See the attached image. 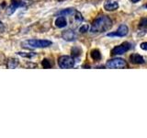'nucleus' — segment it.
Wrapping results in <instances>:
<instances>
[{
	"label": "nucleus",
	"instance_id": "nucleus-7",
	"mask_svg": "<svg viewBox=\"0 0 147 138\" xmlns=\"http://www.w3.org/2000/svg\"><path fill=\"white\" fill-rule=\"evenodd\" d=\"M119 8V4L115 0H107L104 3V9L107 11H114Z\"/></svg>",
	"mask_w": 147,
	"mask_h": 138
},
{
	"label": "nucleus",
	"instance_id": "nucleus-12",
	"mask_svg": "<svg viewBox=\"0 0 147 138\" xmlns=\"http://www.w3.org/2000/svg\"><path fill=\"white\" fill-rule=\"evenodd\" d=\"M76 11V9H74V8H65V9H63V10L59 11L58 12V15H60V16H64V17L71 16V15H75Z\"/></svg>",
	"mask_w": 147,
	"mask_h": 138
},
{
	"label": "nucleus",
	"instance_id": "nucleus-4",
	"mask_svg": "<svg viewBox=\"0 0 147 138\" xmlns=\"http://www.w3.org/2000/svg\"><path fill=\"white\" fill-rule=\"evenodd\" d=\"M106 66L108 68H126L128 66V64L125 60L122 58H114L109 60L106 64Z\"/></svg>",
	"mask_w": 147,
	"mask_h": 138
},
{
	"label": "nucleus",
	"instance_id": "nucleus-11",
	"mask_svg": "<svg viewBox=\"0 0 147 138\" xmlns=\"http://www.w3.org/2000/svg\"><path fill=\"white\" fill-rule=\"evenodd\" d=\"M20 6H22V4L20 3V2H18V1H14V2H12L10 6H9V7L7 8V13L8 14V15H11V14H12L14 11H15L18 7H20Z\"/></svg>",
	"mask_w": 147,
	"mask_h": 138
},
{
	"label": "nucleus",
	"instance_id": "nucleus-20",
	"mask_svg": "<svg viewBox=\"0 0 147 138\" xmlns=\"http://www.w3.org/2000/svg\"><path fill=\"white\" fill-rule=\"evenodd\" d=\"M140 47H141V49H142V50L147 51V41H145V43H142L140 44Z\"/></svg>",
	"mask_w": 147,
	"mask_h": 138
},
{
	"label": "nucleus",
	"instance_id": "nucleus-14",
	"mask_svg": "<svg viewBox=\"0 0 147 138\" xmlns=\"http://www.w3.org/2000/svg\"><path fill=\"white\" fill-rule=\"evenodd\" d=\"M18 60L17 59H10V61L7 62V67L9 68H15L18 66Z\"/></svg>",
	"mask_w": 147,
	"mask_h": 138
},
{
	"label": "nucleus",
	"instance_id": "nucleus-2",
	"mask_svg": "<svg viewBox=\"0 0 147 138\" xmlns=\"http://www.w3.org/2000/svg\"><path fill=\"white\" fill-rule=\"evenodd\" d=\"M53 44V43L49 40H37L31 39L27 40L22 43V46L25 48H46Z\"/></svg>",
	"mask_w": 147,
	"mask_h": 138
},
{
	"label": "nucleus",
	"instance_id": "nucleus-13",
	"mask_svg": "<svg viewBox=\"0 0 147 138\" xmlns=\"http://www.w3.org/2000/svg\"><path fill=\"white\" fill-rule=\"evenodd\" d=\"M90 56L92 59L95 60V61H98V60H100L101 59V53L99 52V50H98V49L93 50L90 53Z\"/></svg>",
	"mask_w": 147,
	"mask_h": 138
},
{
	"label": "nucleus",
	"instance_id": "nucleus-16",
	"mask_svg": "<svg viewBox=\"0 0 147 138\" xmlns=\"http://www.w3.org/2000/svg\"><path fill=\"white\" fill-rule=\"evenodd\" d=\"M41 64H42V66L44 68H51L52 67V64H51V63L48 59H43L42 62H41Z\"/></svg>",
	"mask_w": 147,
	"mask_h": 138
},
{
	"label": "nucleus",
	"instance_id": "nucleus-19",
	"mask_svg": "<svg viewBox=\"0 0 147 138\" xmlns=\"http://www.w3.org/2000/svg\"><path fill=\"white\" fill-rule=\"evenodd\" d=\"M18 54L21 55V56H23V57H28V58H30L32 56H35L34 53H32L31 54L30 53V54H27V53H18Z\"/></svg>",
	"mask_w": 147,
	"mask_h": 138
},
{
	"label": "nucleus",
	"instance_id": "nucleus-23",
	"mask_svg": "<svg viewBox=\"0 0 147 138\" xmlns=\"http://www.w3.org/2000/svg\"><path fill=\"white\" fill-rule=\"evenodd\" d=\"M144 7H145V8H147V4L145 5V6H144Z\"/></svg>",
	"mask_w": 147,
	"mask_h": 138
},
{
	"label": "nucleus",
	"instance_id": "nucleus-10",
	"mask_svg": "<svg viewBox=\"0 0 147 138\" xmlns=\"http://www.w3.org/2000/svg\"><path fill=\"white\" fill-rule=\"evenodd\" d=\"M55 26L59 29H62V28H64L67 26V20H66V18L64 16H60L58 17L56 20H55V22H54Z\"/></svg>",
	"mask_w": 147,
	"mask_h": 138
},
{
	"label": "nucleus",
	"instance_id": "nucleus-5",
	"mask_svg": "<svg viewBox=\"0 0 147 138\" xmlns=\"http://www.w3.org/2000/svg\"><path fill=\"white\" fill-rule=\"evenodd\" d=\"M131 48V45L128 41H124L121 45L115 46V47L111 50V54L112 55H121L128 52L129 50Z\"/></svg>",
	"mask_w": 147,
	"mask_h": 138
},
{
	"label": "nucleus",
	"instance_id": "nucleus-1",
	"mask_svg": "<svg viewBox=\"0 0 147 138\" xmlns=\"http://www.w3.org/2000/svg\"><path fill=\"white\" fill-rule=\"evenodd\" d=\"M112 25V20L109 16H101L93 21L89 31L91 33H102L111 29Z\"/></svg>",
	"mask_w": 147,
	"mask_h": 138
},
{
	"label": "nucleus",
	"instance_id": "nucleus-21",
	"mask_svg": "<svg viewBox=\"0 0 147 138\" xmlns=\"http://www.w3.org/2000/svg\"><path fill=\"white\" fill-rule=\"evenodd\" d=\"M131 1L132 3H137V2H139L140 0H131Z\"/></svg>",
	"mask_w": 147,
	"mask_h": 138
},
{
	"label": "nucleus",
	"instance_id": "nucleus-15",
	"mask_svg": "<svg viewBox=\"0 0 147 138\" xmlns=\"http://www.w3.org/2000/svg\"><path fill=\"white\" fill-rule=\"evenodd\" d=\"M75 20L76 22H82L83 21V17H82L80 12L76 11V13H75Z\"/></svg>",
	"mask_w": 147,
	"mask_h": 138
},
{
	"label": "nucleus",
	"instance_id": "nucleus-17",
	"mask_svg": "<svg viewBox=\"0 0 147 138\" xmlns=\"http://www.w3.org/2000/svg\"><path fill=\"white\" fill-rule=\"evenodd\" d=\"M88 30H89V26L88 25H87V24H83V26L80 27L79 31L81 32V33H85V32L88 31Z\"/></svg>",
	"mask_w": 147,
	"mask_h": 138
},
{
	"label": "nucleus",
	"instance_id": "nucleus-3",
	"mask_svg": "<svg viewBox=\"0 0 147 138\" xmlns=\"http://www.w3.org/2000/svg\"><path fill=\"white\" fill-rule=\"evenodd\" d=\"M58 64L61 68H72L75 66L76 61L72 56L62 55L58 59Z\"/></svg>",
	"mask_w": 147,
	"mask_h": 138
},
{
	"label": "nucleus",
	"instance_id": "nucleus-18",
	"mask_svg": "<svg viewBox=\"0 0 147 138\" xmlns=\"http://www.w3.org/2000/svg\"><path fill=\"white\" fill-rule=\"evenodd\" d=\"M140 27L141 28H145V29H147V18H142L141 21H140Z\"/></svg>",
	"mask_w": 147,
	"mask_h": 138
},
{
	"label": "nucleus",
	"instance_id": "nucleus-22",
	"mask_svg": "<svg viewBox=\"0 0 147 138\" xmlns=\"http://www.w3.org/2000/svg\"><path fill=\"white\" fill-rule=\"evenodd\" d=\"M0 28H1V29H3V23L0 21Z\"/></svg>",
	"mask_w": 147,
	"mask_h": 138
},
{
	"label": "nucleus",
	"instance_id": "nucleus-9",
	"mask_svg": "<svg viewBox=\"0 0 147 138\" xmlns=\"http://www.w3.org/2000/svg\"><path fill=\"white\" fill-rule=\"evenodd\" d=\"M130 61L132 64H142L145 63L144 57H142V55H140L139 53H132L130 56Z\"/></svg>",
	"mask_w": 147,
	"mask_h": 138
},
{
	"label": "nucleus",
	"instance_id": "nucleus-6",
	"mask_svg": "<svg viewBox=\"0 0 147 138\" xmlns=\"http://www.w3.org/2000/svg\"><path fill=\"white\" fill-rule=\"evenodd\" d=\"M129 33V28L125 24H121L118 28V30L114 32H109L108 33L109 37H124Z\"/></svg>",
	"mask_w": 147,
	"mask_h": 138
},
{
	"label": "nucleus",
	"instance_id": "nucleus-8",
	"mask_svg": "<svg viewBox=\"0 0 147 138\" xmlns=\"http://www.w3.org/2000/svg\"><path fill=\"white\" fill-rule=\"evenodd\" d=\"M62 37L63 40H65L67 41H73L76 40V34L75 31H73L72 30H64L62 33Z\"/></svg>",
	"mask_w": 147,
	"mask_h": 138
}]
</instances>
